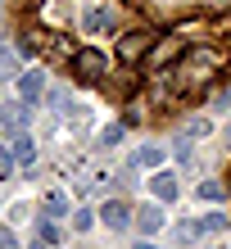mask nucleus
<instances>
[{"label":"nucleus","instance_id":"obj_1","mask_svg":"<svg viewBox=\"0 0 231 249\" xmlns=\"http://www.w3.org/2000/svg\"><path fill=\"white\" fill-rule=\"evenodd\" d=\"M222 68V50H213V46H199L195 54L186 50V59L177 64L163 77V86L168 91H177V95H191V91H204V86L213 82V72Z\"/></svg>","mask_w":231,"mask_h":249},{"label":"nucleus","instance_id":"obj_2","mask_svg":"<svg viewBox=\"0 0 231 249\" xmlns=\"http://www.w3.org/2000/svg\"><path fill=\"white\" fill-rule=\"evenodd\" d=\"M154 41H159L154 32H145V27H132V32H118V46H113V54H118L123 68H136V64L150 59Z\"/></svg>","mask_w":231,"mask_h":249},{"label":"nucleus","instance_id":"obj_3","mask_svg":"<svg viewBox=\"0 0 231 249\" xmlns=\"http://www.w3.org/2000/svg\"><path fill=\"white\" fill-rule=\"evenodd\" d=\"M123 18V5H113V0H91V5L82 9V27L86 32H113Z\"/></svg>","mask_w":231,"mask_h":249},{"label":"nucleus","instance_id":"obj_4","mask_svg":"<svg viewBox=\"0 0 231 249\" xmlns=\"http://www.w3.org/2000/svg\"><path fill=\"white\" fill-rule=\"evenodd\" d=\"M150 195H154V204H163V209H168V204L172 199H177L181 195V181H177V172H168V168H159V172H150Z\"/></svg>","mask_w":231,"mask_h":249},{"label":"nucleus","instance_id":"obj_5","mask_svg":"<svg viewBox=\"0 0 231 249\" xmlns=\"http://www.w3.org/2000/svg\"><path fill=\"white\" fill-rule=\"evenodd\" d=\"M73 68H77L82 82H105L109 77V64H105V54H100V50H77L73 54Z\"/></svg>","mask_w":231,"mask_h":249},{"label":"nucleus","instance_id":"obj_6","mask_svg":"<svg viewBox=\"0 0 231 249\" xmlns=\"http://www.w3.org/2000/svg\"><path fill=\"white\" fill-rule=\"evenodd\" d=\"M132 222H136L141 231H145V236H159V231L168 227V209L150 199V204H141V209H132Z\"/></svg>","mask_w":231,"mask_h":249},{"label":"nucleus","instance_id":"obj_7","mask_svg":"<svg viewBox=\"0 0 231 249\" xmlns=\"http://www.w3.org/2000/svg\"><path fill=\"white\" fill-rule=\"evenodd\" d=\"M181 59H186V41L181 36H163V41H154V50H150L154 68H168V64H181Z\"/></svg>","mask_w":231,"mask_h":249},{"label":"nucleus","instance_id":"obj_8","mask_svg":"<svg viewBox=\"0 0 231 249\" xmlns=\"http://www.w3.org/2000/svg\"><path fill=\"white\" fill-rule=\"evenodd\" d=\"M95 217L105 227H113V231H123V227H132V204H123V199H105L95 209Z\"/></svg>","mask_w":231,"mask_h":249},{"label":"nucleus","instance_id":"obj_9","mask_svg":"<svg viewBox=\"0 0 231 249\" xmlns=\"http://www.w3.org/2000/svg\"><path fill=\"white\" fill-rule=\"evenodd\" d=\"M27 118H32V109H27L23 100H18V105H5V109H0V127H5L9 136H23Z\"/></svg>","mask_w":231,"mask_h":249},{"label":"nucleus","instance_id":"obj_10","mask_svg":"<svg viewBox=\"0 0 231 249\" xmlns=\"http://www.w3.org/2000/svg\"><path fill=\"white\" fill-rule=\"evenodd\" d=\"M5 159H9V163H18V168H27V163L36 159V145H32V136H27V131H23V136H9V150H5Z\"/></svg>","mask_w":231,"mask_h":249},{"label":"nucleus","instance_id":"obj_11","mask_svg":"<svg viewBox=\"0 0 231 249\" xmlns=\"http://www.w3.org/2000/svg\"><path fill=\"white\" fill-rule=\"evenodd\" d=\"M41 91H46V77H41V72H23L18 77V100L23 105H36Z\"/></svg>","mask_w":231,"mask_h":249},{"label":"nucleus","instance_id":"obj_12","mask_svg":"<svg viewBox=\"0 0 231 249\" xmlns=\"http://www.w3.org/2000/svg\"><path fill=\"white\" fill-rule=\"evenodd\" d=\"M227 227H231V222H227V217H222L218 209H213V213H204V217H195V231H199V240H204V236H222Z\"/></svg>","mask_w":231,"mask_h":249},{"label":"nucleus","instance_id":"obj_13","mask_svg":"<svg viewBox=\"0 0 231 249\" xmlns=\"http://www.w3.org/2000/svg\"><path fill=\"white\" fill-rule=\"evenodd\" d=\"M163 159H168V150H159V145H145V150H136V159H132V163H136V168L159 172V168H163Z\"/></svg>","mask_w":231,"mask_h":249},{"label":"nucleus","instance_id":"obj_14","mask_svg":"<svg viewBox=\"0 0 231 249\" xmlns=\"http://www.w3.org/2000/svg\"><path fill=\"white\" fill-rule=\"evenodd\" d=\"M195 195L204 199V204H222V199H227V186H222L218 177H204V181L195 186Z\"/></svg>","mask_w":231,"mask_h":249},{"label":"nucleus","instance_id":"obj_15","mask_svg":"<svg viewBox=\"0 0 231 249\" xmlns=\"http://www.w3.org/2000/svg\"><path fill=\"white\" fill-rule=\"evenodd\" d=\"M0 77H23V59L14 46H0Z\"/></svg>","mask_w":231,"mask_h":249},{"label":"nucleus","instance_id":"obj_16","mask_svg":"<svg viewBox=\"0 0 231 249\" xmlns=\"http://www.w3.org/2000/svg\"><path fill=\"white\" fill-rule=\"evenodd\" d=\"M204 136H213V123L209 118H191L181 127V141H204Z\"/></svg>","mask_w":231,"mask_h":249},{"label":"nucleus","instance_id":"obj_17","mask_svg":"<svg viewBox=\"0 0 231 249\" xmlns=\"http://www.w3.org/2000/svg\"><path fill=\"white\" fill-rule=\"evenodd\" d=\"M68 213H73V209H68V195H64V190H50V195H46V217H68Z\"/></svg>","mask_w":231,"mask_h":249},{"label":"nucleus","instance_id":"obj_18","mask_svg":"<svg viewBox=\"0 0 231 249\" xmlns=\"http://www.w3.org/2000/svg\"><path fill=\"white\" fill-rule=\"evenodd\" d=\"M68 222H73V231H91L100 217H95V209H73V213H68Z\"/></svg>","mask_w":231,"mask_h":249},{"label":"nucleus","instance_id":"obj_19","mask_svg":"<svg viewBox=\"0 0 231 249\" xmlns=\"http://www.w3.org/2000/svg\"><path fill=\"white\" fill-rule=\"evenodd\" d=\"M41 240H46V245L54 249V245H59V240H64V231H59V227H54V222H50V217H46V222H41Z\"/></svg>","mask_w":231,"mask_h":249},{"label":"nucleus","instance_id":"obj_20","mask_svg":"<svg viewBox=\"0 0 231 249\" xmlns=\"http://www.w3.org/2000/svg\"><path fill=\"white\" fill-rule=\"evenodd\" d=\"M100 141H105V145H118V141H123V123H113V127H105V136H100Z\"/></svg>","mask_w":231,"mask_h":249},{"label":"nucleus","instance_id":"obj_21","mask_svg":"<svg viewBox=\"0 0 231 249\" xmlns=\"http://www.w3.org/2000/svg\"><path fill=\"white\" fill-rule=\"evenodd\" d=\"M177 240H181V245H199V231H195V222H191V227H181V231H177Z\"/></svg>","mask_w":231,"mask_h":249},{"label":"nucleus","instance_id":"obj_22","mask_svg":"<svg viewBox=\"0 0 231 249\" xmlns=\"http://www.w3.org/2000/svg\"><path fill=\"white\" fill-rule=\"evenodd\" d=\"M213 109H218V113H227V109H231V91H218V100H213Z\"/></svg>","mask_w":231,"mask_h":249},{"label":"nucleus","instance_id":"obj_23","mask_svg":"<svg viewBox=\"0 0 231 249\" xmlns=\"http://www.w3.org/2000/svg\"><path fill=\"white\" fill-rule=\"evenodd\" d=\"M0 249H18V240H14L9 231H0Z\"/></svg>","mask_w":231,"mask_h":249},{"label":"nucleus","instance_id":"obj_24","mask_svg":"<svg viewBox=\"0 0 231 249\" xmlns=\"http://www.w3.org/2000/svg\"><path fill=\"white\" fill-rule=\"evenodd\" d=\"M27 249H50V245H46V240H32V245H27Z\"/></svg>","mask_w":231,"mask_h":249}]
</instances>
